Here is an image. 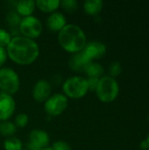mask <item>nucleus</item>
I'll return each mask as SVG.
<instances>
[{
  "mask_svg": "<svg viewBox=\"0 0 149 150\" xmlns=\"http://www.w3.org/2000/svg\"><path fill=\"white\" fill-rule=\"evenodd\" d=\"M9 58L18 65H30L40 55L38 44L31 39L24 36H15L6 47Z\"/></svg>",
  "mask_w": 149,
  "mask_h": 150,
  "instance_id": "1",
  "label": "nucleus"
},
{
  "mask_svg": "<svg viewBox=\"0 0 149 150\" xmlns=\"http://www.w3.org/2000/svg\"><path fill=\"white\" fill-rule=\"evenodd\" d=\"M58 41L66 52L74 54L83 50L87 38L80 26L68 24L58 33Z\"/></svg>",
  "mask_w": 149,
  "mask_h": 150,
  "instance_id": "2",
  "label": "nucleus"
},
{
  "mask_svg": "<svg viewBox=\"0 0 149 150\" xmlns=\"http://www.w3.org/2000/svg\"><path fill=\"white\" fill-rule=\"evenodd\" d=\"M119 93V86L115 78L110 76H105L99 79L96 94L101 102L111 103L118 98Z\"/></svg>",
  "mask_w": 149,
  "mask_h": 150,
  "instance_id": "3",
  "label": "nucleus"
},
{
  "mask_svg": "<svg viewBox=\"0 0 149 150\" xmlns=\"http://www.w3.org/2000/svg\"><path fill=\"white\" fill-rule=\"evenodd\" d=\"M62 91L67 98H81L89 91L87 79L79 76L68 77L62 84Z\"/></svg>",
  "mask_w": 149,
  "mask_h": 150,
  "instance_id": "4",
  "label": "nucleus"
},
{
  "mask_svg": "<svg viewBox=\"0 0 149 150\" xmlns=\"http://www.w3.org/2000/svg\"><path fill=\"white\" fill-rule=\"evenodd\" d=\"M20 81L18 75L11 68L0 69V91L2 93L14 95L19 90Z\"/></svg>",
  "mask_w": 149,
  "mask_h": 150,
  "instance_id": "5",
  "label": "nucleus"
},
{
  "mask_svg": "<svg viewBox=\"0 0 149 150\" xmlns=\"http://www.w3.org/2000/svg\"><path fill=\"white\" fill-rule=\"evenodd\" d=\"M18 29L22 33V36L33 40L40 36L43 31V26L41 21L38 18L29 16L21 19Z\"/></svg>",
  "mask_w": 149,
  "mask_h": 150,
  "instance_id": "6",
  "label": "nucleus"
},
{
  "mask_svg": "<svg viewBox=\"0 0 149 150\" xmlns=\"http://www.w3.org/2000/svg\"><path fill=\"white\" fill-rule=\"evenodd\" d=\"M68 107V98L64 94L55 93L51 95L44 103L45 112L53 117L61 115Z\"/></svg>",
  "mask_w": 149,
  "mask_h": 150,
  "instance_id": "7",
  "label": "nucleus"
},
{
  "mask_svg": "<svg viewBox=\"0 0 149 150\" xmlns=\"http://www.w3.org/2000/svg\"><path fill=\"white\" fill-rule=\"evenodd\" d=\"M50 142L49 135L43 130H32L28 136V150H43L48 147Z\"/></svg>",
  "mask_w": 149,
  "mask_h": 150,
  "instance_id": "8",
  "label": "nucleus"
},
{
  "mask_svg": "<svg viewBox=\"0 0 149 150\" xmlns=\"http://www.w3.org/2000/svg\"><path fill=\"white\" fill-rule=\"evenodd\" d=\"M83 52L90 62H93L95 60H99L105 55L106 46L100 41H90L87 42Z\"/></svg>",
  "mask_w": 149,
  "mask_h": 150,
  "instance_id": "9",
  "label": "nucleus"
},
{
  "mask_svg": "<svg viewBox=\"0 0 149 150\" xmlns=\"http://www.w3.org/2000/svg\"><path fill=\"white\" fill-rule=\"evenodd\" d=\"M16 109V103L12 96L0 93V120H8L14 113Z\"/></svg>",
  "mask_w": 149,
  "mask_h": 150,
  "instance_id": "10",
  "label": "nucleus"
},
{
  "mask_svg": "<svg viewBox=\"0 0 149 150\" xmlns=\"http://www.w3.org/2000/svg\"><path fill=\"white\" fill-rule=\"evenodd\" d=\"M52 87L48 81L39 80L33 86L32 89V98L35 101L39 103H45L47 98L51 96Z\"/></svg>",
  "mask_w": 149,
  "mask_h": 150,
  "instance_id": "11",
  "label": "nucleus"
},
{
  "mask_svg": "<svg viewBox=\"0 0 149 150\" xmlns=\"http://www.w3.org/2000/svg\"><path fill=\"white\" fill-rule=\"evenodd\" d=\"M91 62L86 57V55L83 54V51L74 54L68 61V67L70 69H72L75 72H84L87 66Z\"/></svg>",
  "mask_w": 149,
  "mask_h": 150,
  "instance_id": "12",
  "label": "nucleus"
},
{
  "mask_svg": "<svg viewBox=\"0 0 149 150\" xmlns=\"http://www.w3.org/2000/svg\"><path fill=\"white\" fill-rule=\"evenodd\" d=\"M65 16L58 11H54L49 15L47 19V26L53 32H60L66 25Z\"/></svg>",
  "mask_w": 149,
  "mask_h": 150,
  "instance_id": "13",
  "label": "nucleus"
},
{
  "mask_svg": "<svg viewBox=\"0 0 149 150\" xmlns=\"http://www.w3.org/2000/svg\"><path fill=\"white\" fill-rule=\"evenodd\" d=\"M35 1L32 0H20L16 4L17 13L24 18L32 16L35 10Z\"/></svg>",
  "mask_w": 149,
  "mask_h": 150,
  "instance_id": "14",
  "label": "nucleus"
},
{
  "mask_svg": "<svg viewBox=\"0 0 149 150\" xmlns=\"http://www.w3.org/2000/svg\"><path fill=\"white\" fill-rule=\"evenodd\" d=\"M104 6V3L101 0H87L83 3L84 11L90 16H96L99 14Z\"/></svg>",
  "mask_w": 149,
  "mask_h": 150,
  "instance_id": "15",
  "label": "nucleus"
},
{
  "mask_svg": "<svg viewBox=\"0 0 149 150\" xmlns=\"http://www.w3.org/2000/svg\"><path fill=\"white\" fill-rule=\"evenodd\" d=\"M36 6L43 12L49 13L54 12L60 7L59 0H37L35 2Z\"/></svg>",
  "mask_w": 149,
  "mask_h": 150,
  "instance_id": "16",
  "label": "nucleus"
},
{
  "mask_svg": "<svg viewBox=\"0 0 149 150\" xmlns=\"http://www.w3.org/2000/svg\"><path fill=\"white\" fill-rule=\"evenodd\" d=\"M105 70L104 68L101 64L97 62H91L86 68L84 73L89 76V77H94V78H101L103 76Z\"/></svg>",
  "mask_w": 149,
  "mask_h": 150,
  "instance_id": "17",
  "label": "nucleus"
},
{
  "mask_svg": "<svg viewBox=\"0 0 149 150\" xmlns=\"http://www.w3.org/2000/svg\"><path fill=\"white\" fill-rule=\"evenodd\" d=\"M17 127L14 123L11 121H1L0 123V134L5 137H12L16 133Z\"/></svg>",
  "mask_w": 149,
  "mask_h": 150,
  "instance_id": "18",
  "label": "nucleus"
},
{
  "mask_svg": "<svg viewBox=\"0 0 149 150\" xmlns=\"http://www.w3.org/2000/svg\"><path fill=\"white\" fill-rule=\"evenodd\" d=\"M22 142L17 137H9L4 142V148L5 150H22Z\"/></svg>",
  "mask_w": 149,
  "mask_h": 150,
  "instance_id": "19",
  "label": "nucleus"
},
{
  "mask_svg": "<svg viewBox=\"0 0 149 150\" xmlns=\"http://www.w3.org/2000/svg\"><path fill=\"white\" fill-rule=\"evenodd\" d=\"M60 6H61V8L65 11L72 13L77 9L78 4L76 0H63L60 1Z\"/></svg>",
  "mask_w": 149,
  "mask_h": 150,
  "instance_id": "20",
  "label": "nucleus"
},
{
  "mask_svg": "<svg viewBox=\"0 0 149 150\" xmlns=\"http://www.w3.org/2000/svg\"><path fill=\"white\" fill-rule=\"evenodd\" d=\"M6 21L11 26L14 27V26H18L19 25L21 18H20V16L17 12L11 11V12H9L6 15Z\"/></svg>",
  "mask_w": 149,
  "mask_h": 150,
  "instance_id": "21",
  "label": "nucleus"
},
{
  "mask_svg": "<svg viewBox=\"0 0 149 150\" xmlns=\"http://www.w3.org/2000/svg\"><path fill=\"white\" fill-rule=\"evenodd\" d=\"M11 40V33L3 28H0V47H7L9 43Z\"/></svg>",
  "mask_w": 149,
  "mask_h": 150,
  "instance_id": "22",
  "label": "nucleus"
},
{
  "mask_svg": "<svg viewBox=\"0 0 149 150\" xmlns=\"http://www.w3.org/2000/svg\"><path fill=\"white\" fill-rule=\"evenodd\" d=\"M29 122V118L25 113H19L16 116L15 118V122L14 125L16 126V127L18 128H24L27 126Z\"/></svg>",
  "mask_w": 149,
  "mask_h": 150,
  "instance_id": "23",
  "label": "nucleus"
},
{
  "mask_svg": "<svg viewBox=\"0 0 149 150\" xmlns=\"http://www.w3.org/2000/svg\"><path fill=\"white\" fill-rule=\"evenodd\" d=\"M122 72V66L119 62H113L109 67V74L111 77H116Z\"/></svg>",
  "mask_w": 149,
  "mask_h": 150,
  "instance_id": "24",
  "label": "nucleus"
},
{
  "mask_svg": "<svg viewBox=\"0 0 149 150\" xmlns=\"http://www.w3.org/2000/svg\"><path fill=\"white\" fill-rule=\"evenodd\" d=\"M51 148L53 150H71L70 145L63 141H58L54 142Z\"/></svg>",
  "mask_w": 149,
  "mask_h": 150,
  "instance_id": "25",
  "label": "nucleus"
},
{
  "mask_svg": "<svg viewBox=\"0 0 149 150\" xmlns=\"http://www.w3.org/2000/svg\"><path fill=\"white\" fill-rule=\"evenodd\" d=\"M100 78H94V77H89L87 79V84H88V89L89 91H96L98 83H99Z\"/></svg>",
  "mask_w": 149,
  "mask_h": 150,
  "instance_id": "26",
  "label": "nucleus"
},
{
  "mask_svg": "<svg viewBox=\"0 0 149 150\" xmlns=\"http://www.w3.org/2000/svg\"><path fill=\"white\" fill-rule=\"evenodd\" d=\"M7 57H8V55H7L6 48L0 47V68L5 63Z\"/></svg>",
  "mask_w": 149,
  "mask_h": 150,
  "instance_id": "27",
  "label": "nucleus"
},
{
  "mask_svg": "<svg viewBox=\"0 0 149 150\" xmlns=\"http://www.w3.org/2000/svg\"><path fill=\"white\" fill-rule=\"evenodd\" d=\"M141 148L143 150L149 149L148 145V142H146V140H144V141H142V142H141Z\"/></svg>",
  "mask_w": 149,
  "mask_h": 150,
  "instance_id": "28",
  "label": "nucleus"
},
{
  "mask_svg": "<svg viewBox=\"0 0 149 150\" xmlns=\"http://www.w3.org/2000/svg\"><path fill=\"white\" fill-rule=\"evenodd\" d=\"M146 142H148V148H149V134H148V137H147V139H146Z\"/></svg>",
  "mask_w": 149,
  "mask_h": 150,
  "instance_id": "29",
  "label": "nucleus"
},
{
  "mask_svg": "<svg viewBox=\"0 0 149 150\" xmlns=\"http://www.w3.org/2000/svg\"><path fill=\"white\" fill-rule=\"evenodd\" d=\"M43 150H53V149H52V148H50V147H47V148L44 149Z\"/></svg>",
  "mask_w": 149,
  "mask_h": 150,
  "instance_id": "30",
  "label": "nucleus"
},
{
  "mask_svg": "<svg viewBox=\"0 0 149 150\" xmlns=\"http://www.w3.org/2000/svg\"><path fill=\"white\" fill-rule=\"evenodd\" d=\"M148 121H149V115H148Z\"/></svg>",
  "mask_w": 149,
  "mask_h": 150,
  "instance_id": "31",
  "label": "nucleus"
},
{
  "mask_svg": "<svg viewBox=\"0 0 149 150\" xmlns=\"http://www.w3.org/2000/svg\"><path fill=\"white\" fill-rule=\"evenodd\" d=\"M22 150H25V149H22Z\"/></svg>",
  "mask_w": 149,
  "mask_h": 150,
  "instance_id": "32",
  "label": "nucleus"
},
{
  "mask_svg": "<svg viewBox=\"0 0 149 150\" xmlns=\"http://www.w3.org/2000/svg\"><path fill=\"white\" fill-rule=\"evenodd\" d=\"M147 150H149V149H147Z\"/></svg>",
  "mask_w": 149,
  "mask_h": 150,
  "instance_id": "33",
  "label": "nucleus"
}]
</instances>
